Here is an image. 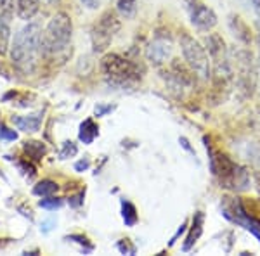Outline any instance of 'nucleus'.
Returning a JSON list of instances; mask_svg holds the SVG:
<instances>
[{
	"label": "nucleus",
	"instance_id": "nucleus-1",
	"mask_svg": "<svg viewBox=\"0 0 260 256\" xmlns=\"http://www.w3.org/2000/svg\"><path fill=\"white\" fill-rule=\"evenodd\" d=\"M42 54V26L37 21L24 24L16 33L11 47L12 64L21 71H30L35 68L37 59Z\"/></svg>",
	"mask_w": 260,
	"mask_h": 256
},
{
	"label": "nucleus",
	"instance_id": "nucleus-2",
	"mask_svg": "<svg viewBox=\"0 0 260 256\" xmlns=\"http://www.w3.org/2000/svg\"><path fill=\"white\" fill-rule=\"evenodd\" d=\"M207 149L210 153V170L219 178L220 187L233 192H243L250 189V171L245 166L238 165L233 158H229L222 151L212 149L207 144Z\"/></svg>",
	"mask_w": 260,
	"mask_h": 256
},
{
	"label": "nucleus",
	"instance_id": "nucleus-3",
	"mask_svg": "<svg viewBox=\"0 0 260 256\" xmlns=\"http://www.w3.org/2000/svg\"><path fill=\"white\" fill-rule=\"evenodd\" d=\"M71 35H73V23L66 12H57L45 30L42 31V54L44 56H57L68 49Z\"/></svg>",
	"mask_w": 260,
	"mask_h": 256
},
{
	"label": "nucleus",
	"instance_id": "nucleus-4",
	"mask_svg": "<svg viewBox=\"0 0 260 256\" xmlns=\"http://www.w3.org/2000/svg\"><path fill=\"white\" fill-rule=\"evenodd\" d=\"M101 69L104 77L111 85L116 87H130L141 78L139 66L127 57H121L118 54H108L101 61Z\"/></svg>",
	"mask_w": 260,
	"mask_h": 256
},
{
	"label": "nucleus",
	"instance_id": "nucleus-5",
	"mask_svg": "<svg viewBox=\"0 0 260 256\" xmlns=\"http://www.w3.org/2000/svg\"><path fill=\"white\" fill-rule=\"evenodd\" d=\"M180 50H182L184 61L189 68L194 71L196 77L201 80H210L212 77V61L208 57L207 47L192 39L189 33L180 35Z\"/></svg>",
	"mask_w": 260,
	"mask_h": 256
},
{
	"label": "nucleus",
	"instance_id": "nucleus-6",
	"mask_svg": "<svg viewBox=\"0 0 260 256\" xmlns=\"http://www.w3.org/2000/svg\"><path fill=\"white\" fill-rule=\"evenodd\" d=\"M222 215L233 224L246 229L260 241V220L251 211H248L246 204L240 197H222Z\"/></svg>",
	"mask_w": 260,
	"mask_h": 256
},
{
	"label": "nucleus",
	"instance_id": "nucleus-7",
	"mask_svg": "<svg viewBox=\"0 0 260 256\" xmlns=\"http://www.w3.org/2000/svg\"><path fill=\"white\" fill-rule=\"evenodd\" d=\"M120 30V21L113 11H106L98 24L92 30V45H94V52H103L110 47L113 35Z\"/></svg>",
	"mask_w": 260,
	"mask_h": 256
},
{
	"label": "nucleus",
	"instance_id": "nucleus-8",
	"mask_svg": "<svg viewBox=\"0 0 260 256\" xmlns=\"http://www.w3.org/2000/svg\"><path fill=\"white\" fill-rule=\"evenodd\" d=\"M172 50H174V47H172L170 35L156 33L154 39L146 47V57L153 66H161L163 62H167V59H170Z\"/></svg>",
	"mask_w": 260,
	"mask_h": 256
},
{
	"label": "nucleus",
	"instance_id": "nucleus-9",
	"mask_svg": "<svg viewBox=\"0 0 260 256\" xmlns=\"http://www.w3.org/2000/svg\"><path fill=\"white\" fill-rule=\"evenodd\" d=\"M236 64H238V82H240L241 90L246 92V95H251V92L255 89V69H253V61H251V54L248 50H240L236 56Z\"/></svg>",
	"mask_w": 260,
	"mask_h": 256
},
{
	"label": "nucleus",
	"instance_id": "nucleus-10",
	"mask_svg": "<svg viewBox=\"0 0 260 256\" xmlns=\"http://www.w3.org/2000/svg\"><path fill=\"white\" fill-rule=\"evenodd\" d=\"M187 9H189L191 23L198 30L210 31L212 28L217 26V14L208 6L201 4L200 0H187Z\"/></svg>",
	"mask_w": 260,
	"mask_h": 256
},
{
	"label": "nucleus",
	"instance_id": "nucleus-11",
	"mask_svg": "<svg viewBox=\"0 0 260 256\" xmlns=\"http://www.w3.org/2000/svg\"><path fill=\"white\" fill-rule=\"evenodd\" d=\"M203 224H205V215L201 211H196L194 216H192V225L189 229V234H187L186 242H184V246H182L184 251L192 249V246L198 242V239L201 237V234H203Z\"/></svg>",
	"mask_w": 260,
	"mask_h": 256
},
{
	"label": "nucleus",
	"instance_id": "nucleus-12",
	"mask_svg": "<svg viewBox=\"0 0 260 256\" xmlns=\"http://www.w3.org/2000/svg\"><path fill=\"white\" fill-rule=\"evenodd\" d=\"M42 120H44V115H42V113H33V115L16 116V118H12L16 127L19 130H23V132H30V133L39 132Z\"/></svg>",
	"mask_w": 260,
	"mask_h": 256
},
{
	"label": "nucleus",
	"instance_id": "nucleus-13",
	"mask_svg": "<svg viewBox=\"0 0 260 256\" xmlns=\"http://www.w3.org/2000/svg\"><path fill=\"white\" fill-rule=\"evenodd\" d=\"M40 9V0H18L16 4V12H18L19 19L30 21L37 16Z\"/></svg>",
	"mask_w": 260,
	"mask_h": 256
},
{
	"label": "nucleus",
	"instance_id": "nucleus-14",
	"mask_svg": "<svg viewBox=\"0 0 260 256\" xmlns=\"http://www.w3.org/2000/svg\"><path fill=\"white\" fill-rule=\"evenodd\" d=\"M229 26H231V30H233L234 35H236V39H240L243 44H250L251 42L250 28H248V24L240 18V16H231Z\"/></svg>",
	"mask_w": 260,
	"mask_h": 256
},
{
	"label": "nucleus",
	"instance_id": "nucleus-15",
	"mask_svg": "<svg viewBox=\"0 0 260 256\" xmlns=\"http://www.w3.org/2000/svg\"><path fill=\"white\" fill-rule=\"evenodd\" d=\"M99 135V127L94 123V120H85L80 125V132H78V138L83 144H92L95 140V137Z\"/></svg>",
	"mask_w": 260,
	"mask_h": 256
},
{
	"label": "nucleus",
	"instance_id": "nucleus-16",
	"mask_svg": "<svg viewBox=\"0 0 260 256\" xmlns=\"http://www.w3.org/2000/svg\"><path fill=\"white\" fill-rule=\"evenodd\" d=\"M116 11L123 19H132L137 14V0H116Z\"/></svg>",
	"mask_w": 260,
	"mask_h": 256
},
{
	"label": "nucleus",
	"instance_id": "nucleus-17",
	"mask_svg": "<svg viewBox=\"0 0 260 256\" xmlns=\"http://www.w3.org/2000/svg\"><path fill=\"white\" fill-rule=\"evenodd\" d=\"M121 216H123V222L127 227H134L139 220L137 216V209L130 201H121Z\"/></svg>",
	"mask_w": 260,
	"mask_h": 256
},
{
	"label": "nucleus",
	"instance_id": "nucleus-18",
	"mask_svg": "<svg viewBox=\"0 0 260 256\" xmlns=\"http://www.w3.org/2000/svg\"><path fill=\"white\" fill-rule=\"evenodd\" d=\"M9 42H11V26L9 21L0 18V56L7 54L9 50Z\"/></svg>",
	"mask_w": 260,
	"mask_h": 256
},
{
	"label": "nucleus",
	"instance_id": "nucleus-19",
	"mask_svg": "<svg viewBox=\"0 0 260 256\" xmlns=\"http://www.w3.org/2000/svg\"><path fill=\"white\" fill-rule=\"evenodd\" d=\"M57 189H59V186H57L56 182H52V180H42V182H39L33 187V194H37L40 197H47V196L56 194Z\"/></svg>",
	"mask_w": 260,
	"mask_h": 256
},
{
	"label": "nucleus",
	"instance_id": "nucleus-20",
	"mask_svg": "<svg viewBox=\"0 0 260 256\" xmlns=\"http://www.w3.org/2000/svg\"><path fill=\"white\" fill-rule=\"evenodd\" d=\"M24 151H26L28 156H30L31 159H35V161H40V159L45 156V153H47L45 145L42 144V142H37V140L26 142V144H24Z\"/></svg>",
	"mask_w": 260,
	"mask_h": 256
},
{
	"label": "nucleus",
	"instance_id": "nucleus-21",
	"mask_svg": "<svg viewBox=\"0 0 260 256\" xmlns=\"http://www.w3.org/2000/svg\"><path fill=\"white\" fill-rule=\"evenodd\" d=\"M14 14V0H0V18L11 21Z\"/></svg>",
	"mask_w": 260,
	"mask_h": 256
},
{
	"label": "nucleus",
	"instance_id": "nucleus-22",
	"mask_svg": "<svg viewBox=\"0 0 260 256\" xmlns=\"http://www.w3.org/2000/svg\"><path fill=\"white\" fill-rule=\"evenodd\" d=\"M62 201L59 197H54V196H47L45 199H42L39 203L40 208H45V209H56V208H61Z\"/></svg>",
	"mask_w": 260,
	"mask_h": 256
},
{
	"label": "nucleus",
	"instance_id": "nucleus-23",
	"mask_svg": "<svg viewBox=\"0 0 260 256\" xmlns=\"http://www.w3.org/2000/svg\"><path fill=\"white\" fill-rule=\"evenodd\" d=\"M77 153H78V148L73 144V142H64V144H62V149H61L59 156H61V159H68V158L77 156Z\"/></svg>",
	"mask_w": 260,
	"mask_h": 256
},
{
	"label": "nucleus",
	"instance_id": "nucleus-24",
	"mask_svg": "<svg viewBox=\"0 0 260 256\" xmlns=\"http://www.w3.org/2000/svg\"><path fill=\"white\" fill-rule=\"evenodd\" d=\"M116 247H118L120 253H123V254H136V246L130 244L128 239H121L118 244H116Z\"/></svg>",
	"mask_w": 260,
	"mask_h": 256
},
{
	"label": "nucleus",
	"instance_id": "nucleus-25",
	"mask_svg": "<svg viewBox=\"0 0 260 256\" xmlns=\"http://www.w3.org/2000/svg\"><path fill=\"white\" fill-rule=\"evenodd\" d=\"M0 138H4V140H16L18 133H16L14 130L7 128L6 125H0Z\"/></svg>",
	"mask_w": 260,
	"mask_h": 256
},
{
	"label": "nucleus",
	"instance_id": "nucleus-26",
	"mask_svg": "<svg viewBox=\"0 0 260 256\" xmlns=\"http://www.w3.org/2000/svg\"><path fill=\"white\" fill-rule=\"evenodd\" d=\"M186 229H187V222H182V225H180L179 229H177V232H175V236L170 239V246H174L175 242H177V239H179L180 236H182L184 232H186Z\"/></svg>",
	"mask_w": 260,
	"mask_h": 256
},
{
	"label": "nucleus",
	"instance_id": "nucleus-27",
	"mask_svg": "<svg viewBox=\"0 0 260 256\" xmlns=\"http://www.w3.org/2000/svg\"><path fill=\"white\" fill-rule=\"evenodd\" d=\"M113 109H115V106H95V116H98V118H101V116H104L106 115V113H111Z\"/></svg>",
	"mask_w": 260,
	"mask_h": 256
},
{
	"label": "nucleus",
	"instance_id": "nucleus-28",
	"mask_svg": "<svg viewBox=\"0 0 260 256\" xmlns=\"http://www.w3.org/2000/svg\"><path fill=\"white\" fill-rule=\"evenodd\" d=\"M179 144L182 145V148L186 149V151H187V153H189V154H192V156H194V154H196V153H194V148H191L189 140H187L186 137H180V138H179Z\"/></svg>",
	"mask_w": 260,
	"mask_h": 256
},
{
	"label": "nucleus",
	"instance_id": "nucleus-29",
	"mask_svg": "<svg viewBox=\"0 0 260 256\" xmlns=\"http://www.w3.org/2000/svg\"><path fill=\"white\" fill-rule=\"evenodd\" d=\"M101 2H103V0H82L83 6H85L87 9H90V11L98 9V7L101 6Z\"/></svg>",
	"mask_w": 260,
	"mask_h": 256
},
{
	"label": "nucleus",
	"instance_id": "nucleus-30",
	"mask_svg": "<svg viewBox=\"0 0 260 256\" xmlns=\"http://www.w3.org/2000/svg\"><path fill=\"white\" fill-rule=\"evenodd\" d=\"M70 204H71L73 208L82 206V204H83V192H80L78 196H73V197H71V199H70Z\"/></svg>",
	"mask_w": 260,
	"mask_h": 256
},
{
	"label": "nucleus",
	"instance_id": "nucleus-31",
	"mask_svg": "<svg viewBox=\"0 0 260 256\" xmlns=\"http://www.w3.org/2000/svg\"><path fill=\"white\" fill-rule=\"evenodd\" d=\"M89 166H90L89 159H82V161H78L77 165H75V170H77V171H85Z\"/></svg>",
	"mask_w": 260,
	"mask_h": 256
},
{
	"label": "nucleus",
	"instance_id": "nucleus-32",
	"mask_svg": "<svg viewBox=\"0 0 260 256\" xmlns=\"http://www.w3.org/2000/svg\"><path fill=\"white\" fill-rule=\"evenodd\" d=\"M56 224V222L54 220H47V222H44V224H42V232H49L50 229H52V227L50 225H54Z\"/></svg>",
	"mask_w": 260,
	"mask_h": 256
},
{
	"label": "nucleus",
	"instance_id": "nucleus-33",
	"mask_svg": "<svg viewBox=\"0 0 260 256\" xmlns=\"http://www.w3.org/2000/svg\"><path fill=\"white\" fill-rule=\"evenodd\" d=\"M251 4H253V9H255V12H257L258 18H260V0H251Z\"/></svg>",
	"mask_w": 260,
	"mask_h": 256
},
{
	"label": "nucleus",
	"instance_id": "nucleus-34",
	"mask_svg": "<svg viewBox=\"0 0 260 256\" xmlns=\"http://www.w3.org/2000/svg\"><path fill=\"white\" fill-rule=\"evenodd\" d=\"M255 186H257V191L260 192V171H257V173H255Z\"/></svg>",
	"mask_w": 260,
	"mask_h": 256
},
{
	"label": "nucleus",
	"instance_id": "nucleus-35",
	"mask_svg": "<svg viewBox=\"0 0 260 256\" xmlns=\"http://www.w3.org/2000/svg\"><path fill=\"white\" fill-rule=\"evenodd\" d=\"M45 2H47L49 6H52V4H57V2H59V0H45Z\"/></svg>",
	"mask_w": 260,
	"mask_h": 256
},
{
	"label": "nucleus",
	"instance_id": "nucleus-36",
	"mask_svg": "<svg viewBox=\"0 0 260 256\" xmlns=\"http://www.w3.org/2000/svg\"><path fill=\"white\" fill-rule=\"evenodd\" d=\"M257 44H258V61H260V35H258V39H257Z\"/></svg>",
	"mask_w": 260,
	"mask_h": 256
},
{
	"label": "nucleus",
	"instance_id": "nucleus-37",
	"mask_svg": "<svg viewBox=\"0 0 260 256\" xmlns=\"http://www.w3.org/2000/svg\"><path fill=\"white\" fill-rule=\"evenodd\" d=\"M257 24H258V30H260V19H258V23H257Z\"/></svg>",
	"mask_w": 260,
	"mask_h": 256
}]
</instances>
